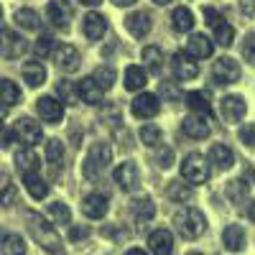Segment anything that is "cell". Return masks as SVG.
<instances>
[{
	"instance_id": "1",
	"label": "cell",
	"mask_w": 255,
	"mask_h": 255,
	"mask_svg": "<svg viewBox=\"0 0 255 255\" xmlns=\"http://www.w3.org/2000/svg\"><path fill=\"white\" fill-rule=\"evenodd\" d=\"M26 222H28V232H31V238H33L41 248H44L46 253L64 255V245H61L59 232L54 230V225H51L46 217L36 215V212H28V215H26Z\"/></svg>"
},
{
	"instance_id": "2",
	"label": "cell",
	"mask_w": 255,
	"mask_h": 255,
	"mask_svg": "<svg viewBox=\"0 0 255 255\" xmlns=\"http://www.w3.org/2000/svg\"><path fill=\"white\" fill-rule=\"evenodd\" d=\"M174 225H176V232L181 238L197 240L199 235H204V230H207V217H204V212L197 209V207H181L174 215Z\"/></svg>"
},
{
	"instance_id": "3",
	"label": "cell",
	"mask_w": 255,
	"mask_h": 255,
	"mask_svg": "<svg viewBox=\"0 0 255 255\" xmlns=\"http://www.w3.org/2000/svg\"><path fill=\"white\" fill-rule=\"evenodd\" d=\"M110 163H113V148H110V143H95V145L90 148L87 158H84L82 171H84V176H87V179H95V176H100Z\"/></svg>"
},
{
	"instance_id": "4",
	"label": "cell",
	"mask_w": 255,
	"mask_h": 255,
	"mask_svg": "<svg viewBox=\"0 0 255 255\" xmlns=\"http://www.w3.org/2000/svg\"><path fill=\"white\" fill-rule=\"evenodd\" d=\"M181 179L189 181L191 186H194V184L199 186V184H204L209 179V163L204 161L202 153L184 156V161H181Z\"/></svg>"
},
{
	"instance_id": "5",
	"label": "cell",
	"mask_w": 255,
	"mask_h": 255,
	"mask_svg": "<svg viewBox=\"0 0 255 255\" xmlns=\"http://www.w3.org/2000/svg\"><path fill=\"white\" fill-rule=\"evenodd\" d=\"M26 49L28 44L20 33H15L13 28H0V56L3 59H18L26 54Z\"/></svg>"
},
{
	"instance_id": "6",
	"label": "cell",
	"mask_w": 255,
	"mask_h": 255,
	"mask_svg": "<svg viewBox=\"0 0 255 255\" xmlns=\"http://www.w3.org/2000/svg\"><path fill=\"white\" fill-rule=\"evenodd\" d=\"M240 64L235 59L230 56H222L217 59L215 64H212V79H215L217 84H222V87H227V84H235L240 79Z\"/></svg>"
},
{
	"instance_id": "7",
	"label": "cell",
	"mask_w": 255,
	"mask_h": 255,
	"mask_svg": "<svg viewBox=\"0 0 255 255\" xmlns=\"http://www.w3.org/2000/svg\"><path fill=\"white\" fill-rule=\"evenodd\" d=\"M13 133H15V138L23 143V145H36V143H41L44 140V130H41V125L33 120V118H18L15 120V128H13Z\"/></svg>"
},
{
	"instance_id": "8",
	"label": "cell",
	"mask_w": 255,
	"mask_h": 255,
	"mask_svg": "<svg viewBox=\"0 0 255 255\" xmlns=\"http://www.w3.org/2000/svg\"><path fill=\"white\" fill-rule=\"evenodd\" d=\"M171 72H174V77L181 79V82L197 79V74H199V61H197L194 56H189L186 51H176V54L171 56Z\"/></svg>"
},
{
	"instance_id": "9",
	"label": "cell",
	"mask_w": 255,
	"mask_h": 255,
	"mask_svg": "<svg viewBox=\"0 0 255 255\" xmlns=\"http://www.w3.org/2000/svg\"><path fill=\"white\" fill-rule=\"evenodd\" d=\"M36 113H38V118L44 120V123H49V125H59V123L64 120V102H61L59 97H51V95L38 97V102H36Z\"/></svg>"
},
{
	"instance_id": "10",
	"label": "cell",
	"mask_w": 255,
	"mask_h": 255,
	"mask_svg": "<svg viewBox=\"0 0 255 255\" xmlns=\"http://www.w3.org/2000/svg\"><path fill=\"white\" fill-rule=\"evenodd\" d=\"M46 13H49V20L56 28L67 31L69 23H72V18H74V5H72V0H51Z\"/></svg>"
},
{
	"instance_id": "11",
	"label": "cell",
	"mask_w": 255,
	"mask_h": 255,
	"mask_svg": "<svg viewBox=\"0 0 255 255\" xmlns=\"http://www.w3.org/2000/svg\"><path fill=\"white\" fill-rule=\"evenodd\" d=\"M51 59H54V64H56L61 72H77L79 64H82V56H79V51H77L72 44L56 46L54 54H51Z\"/></svg>"
},
{
	"instance_id": "12",
	"label": "cell",
	"mask_w": 255,
	"mask_h": 255,
	"mask_svg": "<svg viewBox=\"0 0 255 255\" xmlns=\"http://www.w3.org/2000/svg\"><path fill=\"white\" fill-rule=\"evenodd\" d=\"M130 108H133V115H135V118L151 120V118H156L158 110H161V100H158L156 95H151V92H143V95H138V97L133 100Z\"/></svg>"
},
{
	"instance_id": "13",
	"label": "cell",
	"mask_w": 255,
	"mask_h": 255,
	"mask_svg": "<svg viewBox=\"0 0 255 255\" xmlns=\"http://www.w3.org/2000/svg\"><path fill=\"white\" fill-rule=\"evenodd\" d=\"M245 113H248V105H245V100H243L240 95H227V97H222V102H220V115H222L227 123H240V120L245 118Z\"/></svg>"
},
{
	"instance_id": "14",
	"label": "cell",
	"mask_w": 255,
	"mask_h": 255,
	"mask_svg": "<svg viewBox=\"0 0 255 255\" xmlns=\"http://www.w3.org/2000/svg\"><path fill=\"white\" fill-rule=\"evenodd\" d=\"M115 184L123 189V191H133L138 189L140 184V171H138V166L133 161H125L115 168Z\"/></svg>"
},
{
	"instance_id": "15",
	"label": "cell",
	"mask_w": 255,
	"mask_h": 255,
	"mask_svg": "<svg viewBox=\"0 0 255 255\" xmlns=\"http://www.w3.org/2000/svg\"><path fill=\"white\" fill-rule=\"evenodd\" d=\"M186 54L194 56L197 61H199V59H209L212 54H215V41H212L209 36H204V33L189 36V41H186Z\"/></svg>"
},
{
	"instance_id": "16",
	"label": "cell",
	"mask_w": 255,
	"mask_h": 255,
	"mask_svg": "<svg viewBox=\"0 0 255 255\" xmlns=\"http://www.w3.org/2000/svg\"><path fill=\"white\" fill-rule=\"evenodd\" d=\"M148 248L153 255H174V235L168 230L158 227L148 235Z\"/></svg>"
},
{
	"instance_id": "17",
	"label": "cell",
	"mask_w": 255,
	"mask_h": 255,
	"mask_svg": "<svg viewBox=\"0 0 255 255\" xmlns=\"http://www.w3.org/2000/svg\"><path fill=\"white\" fill-rule=\"evenodd\" d=\"M125 28H128V33H130V36L143 38V36L151 33L153 20H151V15H148L145 10H135V13H130V15L125 18Z\"/></svg>"
},
{
	"instance_id": "18",
	"label": "cell",
	"mask_w": 255,
	"mask_h": 255,
	"mask_svg": "<svg viewBox=\"0 0 255 255\" xmlns=\"http://www.w3.org/2000/svg\"><path fill=\"white\" fill-rule=\"evenodd\" d=\"M181 130L191 140H204V138H209V123L204 120V115H194V113H191L189 118H184Z\"/></svg>"
},
{
	"instance_id": "19",
	"label": "cell",
	"mask_w": 255,
	"mask_h": 255,
	"mask_svg": "<svg viewBox=\"0 0 255 255\" xmlns=\"http://www.w3.org/2000/svg\"><path fill=\"white\" fill-rule=\"evenodd\" d=\"M207 161L217 168V171H227V168H232V163H235V153H232V148L225 145V143H217L209 148L207 153Z\"/></svg>"
},
{
	"instance_id": "20",
	"label": "cell",
	"mask_w": 255,
	"mask_h": 255,
	"mask_svg": "<svg viewBox=\"0 0 255 255\" xmlns=\"http://www.w3.org/2000/svg\"><path fill=\"white\" fill-rule=\"evenodd\" d=\"M82 31L90 41H100L105 33H108V18L102 13H87L82 20Z\"/></svg>"
},
{
	"instance_id": "21",
	"label": "cell",
	"mask_w": 255,
	"mask_h": 255,
	"mask_svg": "<svg viewBox=\"0 0 255 255\" xmlns=\"http://www.w3.org/2000/svg\"><path fill=\"white\" fill-rule=\"evenodd\" d=\"M82 212H84V217H90V220H102L105 215H108V197L105 194H87L82 202Z\"/></svg>"
},
{
	"instance_id": "22",
	"label": "cell",
	"mask_w": 255,
	"mask_h": 255,
	"mask_svg": "<svg viewBox=\"0 0 255 255\" xmlns=\"http://www.w3.org/2000/svg\"><path fill=\"white\" fill-rule=\"evenodd\" d=\"M77 90H79V100L87 102V105H102V87L95 82V77H84L82 82H77Z\"/></svg>"
},
{
	"instance_id": "23",
	"label": "cell",
	"mask_w": 255,
	"mask_h": 255,
	"mask_svg": "<svg viewBox=\"0 0 255 255\" xmlns=\"http://www.w3.org/2000/svg\"><path fill=\"white\" fill-rule=\"evenodd\" d=\"M15 166H18L20 174H33L41 168V158L31 145H23L20 151H15Z\"/></svg>"
},
{
	"instance_id": "24",
	"label": "cell",
	"mask_w": 255,
	"mask_h": 255,
	"mask_svg": "<svg viewBox=\"0 0 255 255\" xmlns=\"http://www.w3.org/2000/svg\"><path fill=\"white\" fill-rule=\"evenodd\" d=\"M184 100H186V108L194 115H209L212 113V100H209V92H204V90L186 92Z\"/></svg>"
},
{
	"instance_id": "25",
	"label": "cell",
	"mask_w": 255,
	"mask_h": 255,
	"mask_svg": "<svg viewBox=\"0 0 255 255\" xmlns=\"http://www.w3.org/2000/svg\"><path fill=\"white\" fill-rule=\"evenodd\" d=\"M222 243H225V245H227V250H232V253L245 250V243H248L245 230H243L240 225H227V227H225V232H222Z\"/></svg>"
},
{
	"instance_id": "26",
	"label": "cell",
	"mask_w": 255,
	"mask_h": 255,
	"mask_svg": "<svg viewBox=\"0 0 255 255\" xmlns=\"http://www.w3.org/2000/svg\"><path fill=\"white\" fill-rule=\"evenodd\" d=\"M20 74H23L28 87H41V84L46 82V67L41 61H26L23 67H20Z\"/></svg>"
},
{
	"instance_id": "27",
	"label": "cell",
	"mask_w": 255,
	"mask_h": 255,
	"mask_svg": "<svg viewBox=\"0 0 255 255\" xmlns=\"http://www.w3.org/2000/svg\"><path fill=\"white\" fill-rule=\"evenodd\" d=\"M20 102V87L13 79H0V108H15Z\"/></svg>"
},
{
	"instance_id": "28",
	"label": "cell",
	"mask_w": 255,
	"mask_h": 255,
	"mask_svg": "<svg viewBox=\"0 0 255 255\" xmlns=\"http://www.w3.org/2000/svg\"><path fill=\"white\" fill-rule=\"evenodd\" d=\"M166 197L171 202H176V204H186V202H191V197H194V189H191V184H186V181H168Z\"/></svg>"
},
{
	"instance_id": "29",
	"label": "cell",
	"mask_w": 255,
	"mask_h": 255,
	"mask_svg": "<svg viewBox=\"0 0 255 255\" xmlns=\"http://www.w3.org/2000/svg\"><path fill=\"white\" fill-rule=\"evenodd\" d=\"M13 20H15V26H20L23 31H38V28H41L38 13H36L33 8H18L15 15H13Z\"/></svg>"
},
{
	"instance_id": "30",
	"label": "cell",
	"mask_w": 255,
	"mask_h": 255,
	"mask_svg": "<svg viewBox=\"0 0 255 255\" xmlns=\"http://www.w3.org/2000/svg\"><path fill=\"white\" fill-rule=\"evenodd\" d=\"M130 212H133V217L138 222H151L156 217V204L148 199V197H140V199H135L130 204Z\"/></svg>"
},
{
	"instance_id": "31",
	"label": "cell",
	"mask_w": 255,
	"mask_h": 255,
	"mask_svg": "<svg viewBox=\"0 0 255 255\" xmlns=\"http://www.w3.org/2000/svg\"><path fill=\"white\" fill-rule=\"evenodd\" d=\"M23 184H26L28 194H31L33 199H46V194H49V184L38 176V171H33V174H23Z\"/></svg>"
},
{
	"instance_id": "32",
	"label": "cell",
	"mask_w": 255,
	"mask_h": 255,
	"mask_svg": "<svg viewBox=\"0 0 255 255\" xmlns=\"http://www.w3.org/2000/svg\"><path fill=\"white\" fill-rule=\"evenodd\" d=\"M171 28L176 33H186L194 28V13H191L189 8H176L171 13Z\"/></svg>"
},
{
	"instance_id": "33",
	"label": "cell",
	"mask_w": 255,
	"mask_h": 255,
	"mask_svg": "<svg viewBox=\"0 0 255 255\" xmlns=\"http://www.w3.org/2000/svg\"><path fill=\"white\" fill-rule=\"evenodd\" d=\"M46 161H49L54 174L61 171V166H64V145H61V140H54V138L46 140Z\"/></svg>"
},
{
	"instance_id": "34",
	"label": "cell",
	"mask_w": 255,
	"mask_h": 255,
	"mask_svg": "<svg viewBox=\"0 0 255 255\" xmlns=\"http://www.w3.org/2000/svg\"><path fill=\"white\" fill-rule=\"evenodd\" d=\"M145 84H148V74L143 67H128L125 69V90L135 92V90H143Z\"/></svg>"
},
{
	"instance_id": "35",
	"label": "cell",
	"mask_w": 255,
	"mask_h": 255,
	"mask_svg": "<svg viewBox=\"0 0 255 255\" xmlns=\"http://www.w3.org/2000/svg\"><path fill=\"white\" fill-rule=\"evenodd\" d=\"M250 197V184L245 181V179H232L230 184H227V199L232 202V204H240V202H245Z\"/></svg>"
},
{
	"instance_id": "36",
	"label": "cell",
	"mask_w": 255,
	"mask_h": 255,
	"mask_svg": "<svg viewBox=\"0 0 255 255\" xmlns=\"http://www.w3.org/2000/svg\"><path fill=\"white\" fill-rule=\"evenodd\" d=\"M46 215H49V222H54V225H69V222H72V212H69V207H67V204H61V202L49 204Z\"/></svg>"
},
{
	"instance_id": "37",
	"label": "cell",
	"mask_w": 255,
	"mask_h": 255,
	"mask_svg": "<svg viewBox=\"0 0 255 255\" xmlns=\"http://www.w3.org/2000/svg\"><path fill=\"white\" fill-rule=\"evenodd\" d=\"M0 250H3V255H26V240L20 235H5L3 238V245H0Z\"/></svg>"
},
{
	"instance_id": "38",
	"label": "cell",
	"mask_w": 255,
	"mask_h": 255,
	"mask_svg": "<svg viewBox=\"0 0 255 255\" xmlns=\"http://www.w3.org/2000/svg\"><path fill=\"white\" fill-rule=\"evenodd\" d=\"M56 97L64 102V105H74V100H79V90H77V84L69 82V79H61L56 84Z\"/></svg>"
},
{
	"instance_id": "39",
	"label": "cell",
	"mask_w": 255,
	"mask_h": 255,
	"mask_svg": "<svg viewBox=\"0 0 255 255\" xmlns=\"http://www.w3.org/2000/svg\"><path fill=\"white\" fill-rule=\"evenodd\" d=\"M15 202V184L8 174H0V204L10 207Z\"/></svg>"
},
{
	"instance_id": "40",
	"label": "cell",
	"mask_w": 255,
	"mask_h": 255,
	"mask_svg": "<svg viewBox=\"0 0 255 255\" xmlns=\"http://www.w3.org/2000/svg\"><path fill=\"white\" fill-rule=\"evenodd\" d=\"M92 77H95V82L102 87V92H108V90L113 87V84H115V69H113V67H108V64H102V67H97Z\"/></svg>"
},
{
	"instance_id": "41",
	"label": "cell",
	"mask_w": 255,
	"mask_h": 255,
	"mask_svg": "<svg viewBox=\"0 0 255 255\" xmlns=\"http://www.w3.org/2000/svg\"><path fill=\"white\" fill-rule=\"evenodd\" d=\"M143 61H145V67L151 72H158L161 64H163V51L158 46H145L143 49Z\"/></svg>"
},
{
	"instance_id": "42",
	"label": "cell",
	"mask_w": 255,
	"mask_h": 255,
	"mask_svg": "<svg viewBox=\"0 0 255 255\" xmlns=\"http://www.w3.org/2000/svg\"><path fill=\"white\" fill-rule=\"evenodd\" d=\"M212 31H215V41H217L220 46H230L232 41H235V28H232V26L227 23V20L217 23V26L212 28Z\"/></svg>"
},
{
	"instance_id": "43",
	"label": "cell",
	"mask_w": 255,
	"mask_h": 255,
	"mask_svg": "<svg viewBox=\"0 0 255 255\" xmlns=\"http://www.w3.org/2000/svg\"><path fill=\"white\" fill-rule=\"evenodd\" d=\"M140 143H145V145H158V140H161V128H156V125H143L140 128Z\"/></svg>"
},
{
	"instance_id": "44",
	"label": "cell",
	"mask_w": 255,
	"mask_h": 255,
	"mask_svg": "<svg viewBox=\"0 0 255 255\" xmlns=\"http://www.w3.org/2000/svg\"><path fill=\"white\" fill-rule=\"evenodd\" d=\"M54 49H56V41H54L51 36H41V38L36 41V54H38V56H51Z\"/></svg>"
},
{
	"instance_id": "45",
	"label": "cell",
	"mask_w": 255,
	"mask_h": 255,
	"mask_svg": "<svg viewBox=\"0 0 255 255\" xmlns=\"http://www.w3.org/2000/svg\"><path fill=\"white\" fill-rule=\"evenodd\" d=\"M240 51H243V59H245L248 64H255V33H248V36H245Z\"/></svg>"
},
{
	"instance_id": "46",
	"label": "cell",
	"mask_w": 255,
	"mask_h": 255,
	"mask_svg": "<svg viewBox=\"0 0 255 255\" xmlns=\"http://www.w3.org/2000/svg\"><path fill=\"white\" fill-rule=\"evenodd\" d=\"M240 140L250 148H255V123H245L240 128Z\"/></svg>"
},
{
	"instance_id": "47",
	"label": "cell",
	"mask_w": 255,
	"mask_h": 255,
	"mask_svg": "<svg viewBox=\"0 0 255 255\" xmlns=\"http://www.w3.org/2000/svg\"><path fill=\"white\" fill-rule=\"evenodd\" d=\"M204 18H207V23H209V28H215L217 23H222V15L220 13H215V8H204Z\"/></svg>"
},
{
	"instance_id": "48",
	"label": "cell",
	"mask_w": 255,
	"mask_h": 255,
	"mask_svg": "<svg viewBox=\"0 0 255 255\" xmlns=\"http://www.w3.org/2000/svg\"><path fill=\"white\" fill-rule=\"evenodd\" d=\"M240 10H243V15L253 18L255 15V0H240Z\"/></svg>"
},
{
	"instance_id": "49",
	"label": "cell",
	"mask_w": 255,
	"mask_h": 255,
	"mask_svg": "<svg viewBox=\"0 0 255 255\" xmlns=\"http://www.w3.org/2000/svg\"><path fill=\"white\" fill-rule=\"evenodd\" d=\"M174 163V156H171V148H163V151H161V161H158V166L161 168H168V166H171Z\"/></svg>"
},
{
	"instance_id": "50",
	"label": "cell",
	"mask_w": 255,
	"mask_h": 255,
	"mask_svg": "<svg viewBox=\"0 0 255 255\" xmlns=\"http://www.w3.org/2000/svg\"><path fill=\"white\" fill-rule=\"evenodd\" d=\"M87 235H90V230H87V227H72V232H69V238H72V240H84Z\"/></svg>"
},
{
	"instance_id": "51",
	"label": "cell",
	"mask_w": 255,
	"mask_h": 255,
	"mask_svg": "<svg viewBox=\"0 0 255 255\" xmlns=\"http://www.w3.org/2000/svg\"><path fill=\"white\" fill-rule=\"evenodd\" d=\"M13 138H15L13 130H0V145H3V148H8L13 143Z\"/></svg>"
},
{
	"instance_id": "52",
	"label": "cell",
	"mask_w": 255,
	"mask_h": 255,
	"mask_svg": "<svg viewBox=\"0 0 255 255\" xmlns=\"http://www.w3.org/2000/svg\"><path fill=\"white\" fill-rule=\"evenodd\" d=\"M113 3H115L118 8H128V5H133L135 0H113Z\"/></svg>"
},
{
	"instance_id": "53",
	"label": "cell",
	"mask_w": 255,
	"mask_h": 255,
	"mask_svg": "<svg viewBox=\"0 0 255 255\" xmlns=\"http://www.w3.org/2000/svg\"><path fill=\"white\" fill-rule=\"evenodd\" d=\"M79 3H82V5H90V8H97L102 0H79Z\"/></svg>"
},
{
	"instance_id": "54",
	"label": "cell",
	"mask_w": 255,
	"mask_h": 255,
	"mask_svg": "<svg viewBox=\"0 0 255 255\" xmlns=\"http://www.w3.org/2000/svg\"><path fill=\"white\" fill-rule=\"evenodd\" d=\"M125 255H148V253H145V250H140V248H130Z\"/></svg>"
},
{
	"instance_id": "55",
	"label": "cell",
	"mask_w": 255,
	"mask_h": 255,
	"mask_svg": "<svg viewBox=\"0 0 255 255\" xmlns=\"http://www.w3.org/2000/svg\"><path fill=\"white\" fill-rule=\"evenodd\" d=\"M248 217L255 222V202H250V209H248Z\"/></svg>"
},
{
	"instance_id": "56",
	"label": "cell",
	"mask_w": 255,
	"mask_h": 255,
	"mask_svg": "<svg viewBox=\"0 0 255 255\" xmlns=\"http://www.w3.org/2000/svg\"><path fill=\"white\" fill-rule=\"evenodd\" d=\"M153 3H156V5H168L171 0H153Z\"/></svg>"
},
{
	"instance_id": "57",
	"label": "cell",
	"mask_w": 255,
	"mask_h": 255,
	"mask_svg": "<svg viewBox=\"0 0 255 255\" xmlns=\"http://www.w3.org/2000/svg\"><path fill=\"white\" fill-rule=\"evenodd\" d=\"M186 255H202V253H186Z\"/></svg>"
},
{
	"instance_id": "58",
	"label": "cell",
	"mask_w": 255,
	"mask_h": 255,
	"mask_svg": "<svg viewBox=\"0 0 255 255\" xmlns=\"http://www.w3.org/2000/svg\"><path fill=\"white\" fill-rule=\"evenodd\" d=\"M0 18H3V8H0Z\"/></svg>"
},
{
	"instance_id": "59",
	"label": "cell",
	"mask_w": 255,
	"mask_h": 255,
	"mask_svg": "<svg viewBox=\"0 0 255 255\" xmlns=\"http://www.w3.org/2000/svg\"><path fill=\"white\" fill-rule=\"evenodd\" d=\"M0 130H3V123H0Z\"/></svg>"
}]
</instances>
